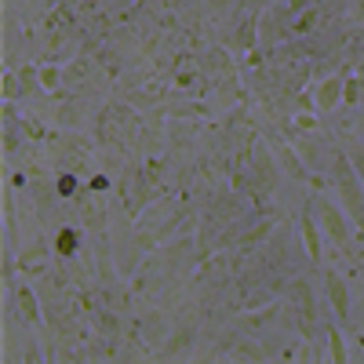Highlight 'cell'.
<instances>
[{
	"label": "cell",
	"instance_id": "7",
	"mask_svg": "<svg viewBox=\"0 0 364 364\" xmlns=\"http://www.w3.org/2000/svg\"><path fill=\"white\" fill-rule=\"evenodd\" d=\"M350 353H346V343H343V336H339V328H328V360H336V364H343Z\"/></svg>",
	"mask_w": 364,
	"mask_h": 364
},
{
	"label": "cell",
	"instance_id": "3",
	"mask_svg": "<svg viewBox=\"0 0 364 364\" xmlns=\"http://www.w3.org/2000/svg\"><path fill=\"white\" fill-rule=\"evenodd\" d=\"M291 299H295V310H299V321H302V328H314V321H317V306H314V291H310V284L306 281H295L291 284Z\"/></svg>",
	"mask_w": 364,
	"mask_h": 364
},
{
	"label": "cell",
	"instance_id": "11",
	"mask_svg": "<svg viewBox=\"0 0 364 364\" xmlns=\"http://www.w3.org/2000/svg\"><path fill=\"white\" fill-rule=\"evenodd\" d=\"M350 161H353V171H357V178L364 182V146H353V149H350Z\"/></svg>",
	"mask_w": 364,
	"mask_h": 364
},
{
	"label": "cell",
	"instance_id": "9",
	"mask_svg": "<svg viewBox=\"0 0 364 364\" xmlns=\"http://www.w3.org/2000/svg\"><path fill=\"white\" fill-rule=\"evenodd\" d=\"M343 99H346V106H357V99H360V80H357V77H346V84H343Z\"/></svg>",
	"mask_w": 364,
	"mask_h": 364
},
{
	"label": "cell",
	"instance_id": "6",
	"mask_svg": "<svg viewBox=\"0 0 364 364\" xmlns=\"http://www.w3.org/2000/svg\"><path fill=\"white\" fill-rule=\"evenodd\" d=\"M302 245H306V255H310L314 262H321V240H317V226H314L310 211L302 215Z\"/></svg>",
	"mask_w": 364,
	"mask_h": 364
},
{
	"label": "cell",
	"instance_id": "1",
	"mask_svg": "<svg viewBox=\"0 0 364 364\" xmlns=\"http://www.w3.org/2000/svg\"><path fill=\"white\" fill-rule=\"evenodd\" d=\"M331 175H336V186H339V193H343L346 215L357 223V230H364V182L357 178L353 161H350L346 154H339L336 164H331Z\"/></svg>",
	"mask_w": 364,
	"mask_h": 364
},
{
	"label": "cell",
	"instance_id": "2",
	"mask_svg": "<svg viewBox=\"0 0 364 364\" xmlns=\"http://www.w3.org/2000/svg\"><path fill=\"white\" fill-rule=\"evenodd\" d=\"M317 211H321V223H324V233L336 240V245H350V226H346V215L324 197H317Z\"/></svg>",
	"mask_w": 364,
	"mask_h": 364
},
{
	"label": "cell",
	"instance_id": "10",
	"mask_svg": "<svg viewBox=\"0 0 364 364\" xmlns=\"http://www.w3.org/2000/svg\"><path fill=\"white\" fill-rule=\"evenodd\" d=\"M314 26H317V11H306V15H302V18L291 26V33H310Z\"/></svg>",
	"mask_w": 364,
	"mask_h": 364
},
{
	"label": "cell",
	"instance_id": "8",
	"mask_svg": "<svg viewBox=\"0 0 364 364\" xmlns=\"http://www.w3.org/2000/svg\"><path fill=\"white\" fill-rule=\"evenodd\" d=\"M18 310L26 321H37V302H33V291L29 288H18Z\"/></svg>",
	"mask_w": 364,
	"mask_h": 364
},
{
	"label": "cell",
	"instance_id": "4",
	"mask_svg": "<svg viewBox=\"0 0 364 364\" xmlns=\"http://www.w3.org/2000/svg\"><path fill=\"white\" fill-rule=\"evenodd\" d=\"M328 299H331V310L346 321V314H350V295H346V281L339 277L336 269H328Z\"/></svg>",
	"mask_w": 364,
	"mask_h": 364
},
{
	"label": "cell",
	"instance_id": "5",
	"mask_svg": "<svg viewBox=\"0 0 364 364\" xmlns=\"http://www.w3.org/2000/svg\"><path fill=\"white\" fill-rule=\"evenodd\" d=\"M343 84H346V77H328V80L314 91L317 109H336V106H339V99H343Z\"/></svg>",
	"mask_w": 364,
	"mask_h": 364
}]
</instances>
